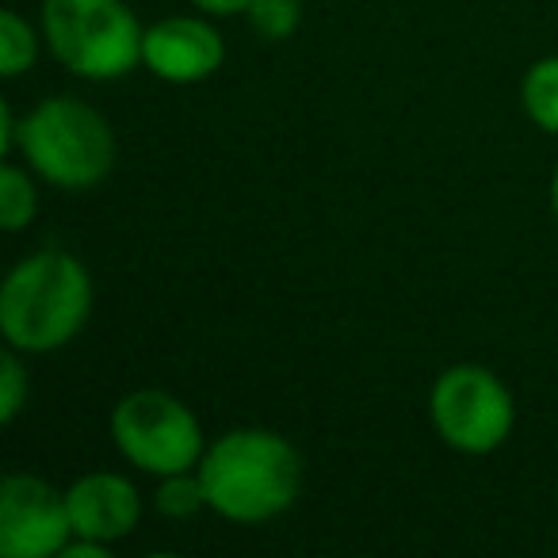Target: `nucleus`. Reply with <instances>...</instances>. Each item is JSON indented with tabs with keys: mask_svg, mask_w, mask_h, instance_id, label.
Returning a JSON list of instances; mask_svg holds the SVG:
<instances>
[{
	"mask_svg": "<svg viewBox=\"0 0 558 558\" xmlns=\"http://www.w3.org/2000/svg\"><path fill=\"white\" fill-rule=\"evenodd\" d=\"M207 505L238 524H260L291 509L303 486L295 444L268 428H233L199 459Z\"/></svg>",
	"mask_w": 558,
	"mask_h": 558,
	"instance_id": "obj_1",
	"label": "nucleus"
},
{
	"mask_svg": "<svg viewBox=\"0 0 558 558\" xmlns=\"http://www.w3.org/2000/svg\"><path fill=\"white\" fill-rule=\"evenodd\" d=\"M93 311V279L62 248L27 256L0 288V329L16 352H54L81 333Z\"/></svg>",
	"mask_w": 558,
	"mask_h": 558,
	"instance_id": "obj_2",
	"label": "nucleus"
},
{
	"mask_svg": "<svg viewBox=\"0 0 558 558\" xmlns=\"http://www.w3.org/2000/svg\"><path fill=\"white\" fill-rule=\"evenodd\" d=\"M20 149L43 180L58 187H93L116 165L108 119L73 96H50L20 123Z\"/></svg>",
	"mask_w": 558,
	"mask_h": 558,
	"instance_id": "obj_3",
	"label": "nucleus"
},
{
	"mask_svg": "<svg viewBox=\"0 0 558 558\" xmlns=\"http://www.w3.org/2000/svg\"><path fill=\"white\" fill-rule=\"evenodd\" d=\"M43 32L65 70L93 81H116L131 73L142 62L146 39L123 0H47Z\"/></svg>",
	"mask_w": 558,
	"mask_h": 558,
	"instance_id": "obj_4",
	"label": "nucleus"
},
{
	"mask_svg": "<svg viewBox=\"0 0 558 558\" xmlns=\"http://www.w3.org/2000/svg\"><path fill=\"white\" fill-rule=\"evenodd\" d=\"M116 448L146 474H180L199 466L203 433L195 413L165 390H134L111 413Z\"/></svg>",
	"mask_w": 558,
	"mask_h": 558,
	"instance_id": "obj_5",
	"label": "nucleus"
},
{
	"mask_svg": "<svg viewBox=\"0 0 558 558\" xmlns=\"http://www.w3.org/2000/svg\"><path fill=\"white\" fill-rule=\"evenodd\" d=\"M433 425L456 451L466 456H486L501 448L512 433V395L494 372L474 364H459L436 379L433 387Z\"/></svg>",
	"mask_w": 558,
	"mask_h": 558,
	"instance_id": "obj_6",
	"label": "nucleus"
},
{
	"mask_svg": "<svg viewBox=\"0 0 558 558\" xmlns=\"http://www.w3.org/2000/svg\"><path fill=\"white\" fill-rule=\"evenodd\" d=\"M73 539L65 494L35 474H9L0 486V555L50 558Z\"/></svg>",
	"mask_w": 558,
	"mask_h": 558,
	"instance_id": "obj_7",
	"label": "nucleus"
},
{
	"mask_svg": "<svg viewBox=\"0 0 558 558\" xmlns=\"http://www.w3.org/2000/svg\"><path fill=\"white\" fill-rule=\"evenodd\" d=\"M222 58H226L222 35L192 16L161 20L142 39V62L161 81H172V85L207 81L222 65Z\"/></svg>",
	"mask_w": 558,
	"mask_h": 558,
	"instance_id": "obj_8",
	"label": "nucleus"
},
{
	"mask_svg": "<svg viewBox=\"0 0 558 558\" xmlns=\"http://www.w3.org/2000/svg\"><path fill=\"white\" fill-rule=\"evenodd\" d=\"M65 505H70L73 535L100 543L123 539L126 532H134V524L142 517L138 489L123 474L111 471H96L77 478L70 486V494H65Z\"/></svg>",
	"mask_w": 558,
	"mask_h": 558,
	"instance_id": "obj_9",
	"label": "nucleus"
},
{
	"mask_svg": "<svg viewBox=\"0 0 558 558\" xmlns=\"http://www.w3.org/2000/svg\"><path fill=\"white\" fill-rule=\"evenodd\" d=\"M520 100L535 126L558 134V58H543L527 70L520 85Z\"/></svg>",
	"mask_w": 558,
	"mask_h": 558,
	"instance_id": "obj_10",
	"label": "nucleus"
},
{
	"mask_svg": "<svg viewBox=\"0 0 558 558\" xmlns=\"http://www.w3.org/2000/svg\"><path fill=\"white\" fill-rule=\"evenodd\" d=\"M35 215V187L32 177L16 165H4L0 172V218H4V230H24Z\"/></svg>",
	"mask_w": 558,
	"mask_h": 558,
	"instance_id": "obj_11",
	"label": "nucleus"
},
{
	"mask_svg": "<svg viewBox=\"0 0 558 558\" xmlns=\"http://www.w3.org/2000/svg\"><path fill=\"white\" fill-rule=\"evenodd\" d=\"M207 505V489H203L199 471H180V474H165L161 489H157V509L172 520L195 517V512Z\"/></svg>",
	"mask_w": 558,
	"mask_h": 558,
	"instance_id": "obj_12",
	"label": "nucleus"
},
{
	"mask_svg": "<svg viewBox=\"0 0 558 558\" xmlns=\"http://www.w3.org/2000/svg\"><path fill=\"white\" fill-rule=\"evenodd\" d=\"M245 12L256 32L271 43L291 39L299 32V24H303V4L299 0H248Z\"/></svg>",
	"mask_w": 558,
	"mask_h": 558,
	"instance_id": "obj_13",
	"label": "nucleus"
},
{
	"mask_svg": "<svg viewBox=\"0 0 558 558\" xmlns=\"http://www.w3.org/2000/svg\"><path fill=\"white\" fill-rule=\"evenodd\" d=\"M0 62L4 77H20L35 62V35L12 9L0 12Z\"/></svg>",
	"mask_w": 558,
	"mask_h": 558,
	"instance_id": "obj_14",
	"label": "nucleus"
},
{
	"mask_svg": "<svg viewBox=\"0 0 558 558\" xmlns=\"http://www.w3.org/2000/svg\"><path fill=\"white\" fill-rule=\"evenodd\" d=\"M27 402V375H24V364H20L16 352L0 360V421L12 425L20 417Z\"/></svg>",
	"mask_w": 558,
	"mask_h": 558,
	"instance_id": "obj_15",
	"label": "nucleus"
},
{
	"mask_svg": "<svg viewBox=\"0 0 558 558\" xmlns=\"http://www.w3.org/2000/svg\"><path fill=\"white\" fill-rule=\"evenodd\" d=\"M16 146H20V123H16V116H12L9 104H0V149L12 154Z\"/></svg>",
	"mask_w": 558,
	"mask_h": 558,
	"instance_id": "obj_16",
	"label": "nucleus"
},
{
	"mask_svg": "<svg viewBox=\"0 0 558 558\" xmlns=\"http://www.w3.org/2000/svg\"><path fill=\"white\" fill-rule=\"evenodd\" d=\"M203 12H215V16H233V12H245L248 0H192Z\"/></svg>",
	"mask_w": 558,
	"mask_h": 558,
	"instance_id": "obj_17",
	"label": "nucleus"
},
{
	"mask_svg": "<svg viewBox=\"0 0 558 558\" xmlns=\"http://www.w3.org/2000/svg\"><path fill=\"white\" fill-rule=\"evenodd\" d=\"M550 199H555V215H558V169H555V184H550Z\"/></svg>",
	"mask_w": 558,
	"mask_h": 558,
	"instance_id": "obj_18",
	"label": "nucleus"
}]
</instances>
